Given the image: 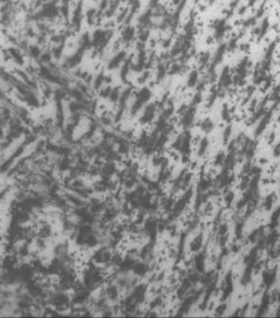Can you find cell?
<instances>
[{
  "instance_id": "6da1fadb",
  "label": "cell",
  "mask_w": 280,
  "mask_h": 318,
  "mask_svg": "<svg viewBox=\"0 0 280 318\" xmlns=\"http://www.w3.org/2000/svg\"><path fill=\"white\" fill-rule=\"evenodd\" d=\"M203 242H204V234H203V232H201L194 236L193 239L190 242L189 249L192 253H198L203 247Z\"/></svg>"
},
{
  "instance_id": "3957f363",
  "label": "cell",
  "mask_w": 280,
  "mask_h": 318,
  "mask_svg": "<svg viewBox=\"0 0 280 318\" xmlns=\"http://www.w3.org/2000/svg\"><path fill=\"white\" fill-rule=\"evenodd\" d=\"M276 276V268L275 270H273L272 272L265 271L263 272V283L265 284L266 288L267 289L273 285V283L275 282Z\"/></svg>"
},
{
  "instance_id": "7a4b0ae2",
  "label": "cell",
  "mask_w": 280,
  "mask_h": 318,
  "mask_svg": "<svg viewBox=\"0 0 280 318\" xmlns=\"http://www.w3.org/2000/svg\"><path fill=\"white\" fill-rule=\"evenodd\" d=\"M205 260H206V255L204 252L197 253L193 258L194 267L196 269V272H198L199 273H203L205 272V268H206Z\"/></svg>"
},
{
  "instance_id": "ba28073f",
  "label": "cell",
  "mask_w": 280,
  "mask_h": 318,
  "mask_svg": "<svg viewBox=\"0 0 280 318\" xmlns=\"http://www.w3.org/2000/svg\"><path fill=\"white\" fill-rule=\"evenodd\" d=\"M274 198H275L274 194H270L269 196H267V198H266V200L264 202V206H265L266 210H270L272 208L273 203H274Z\"/></svg>"
},
{
  "instance_id": "9c48e42d",
  "label": "cell",
  "mask_w": 280,
  "mask_h": 318,
  "mask_svg": "<svg viewBox=\"0 0 280 318\" xmlns=\"http://www.w3.org/2000/svg\"><path fill=\"white\" fill-rule=\"evenodd\" d=\"M234 198H235V196H234V193L233 191H228L227 192V194L225 195V197H224V202H225L227 206L231 205V203L234 202Z\"/></svg>"
},
{
  "instance_id": "4fadbf2b",
  "label": "cell",
  "mask_w": 280,
  "mask_h": 318,
  "mask_svg": "<svg viewBox=\"0 0 280 318\" xmlns=\"http://www.w3.org/2000/svg\"><path fill=\"white\" fill-rule=\"evenodd\" d=\"M248 183H249V180H248V177H246L244 178L240 184V189L241 190H245L247 189V188L248 187Z\"/></svg>"
},
{
  "instance_id": "8992f818",
  "label": "cell",
  "mask_w": 280,
  "mask_h": 318,
  "mask_svg": "<svg viewBox=\"0 0 280 318\" xmlns=\"http://www.w3.org/2000/svg\"><path fill=\"white\" fill-rule=\"evenodd\" d=\"M277 237H278V233L276 230H273L271 234L267 237V239H266V242H265L266 244L269 246H274Z\"/></svg>"
},
{
  "instance_id": "30bf717a",
  "label": "cell",
  "mask_w": 280,
  "mask_h": 318,
  "mask_svg": "<svg viewBox=\"0 0 280 318\" xmlns=\"http://www.w3.org/2000/svg\"><path fill=\"white\" fill-rule=\"evenodd\" d=\"M243 227H244V222H238L235 227V236L237 239H240L242 237V231H243Z\"/></svg>"
},
{
  "instance_id": "7c38bea8",
  "label": "cell",
  "mask_w": 280,
  "mask_h": 318,
  "mask_svg": "<svg viewBox=\"0 0 280 318\" xmlns=\"http://www.w3.org/2000/svg\"><path fill=\"white\" fill-rule=\"evenodd\" d=\"M213 209H214V206H213L212 202H206V206L204 207V210H203V214H205V215H209V214L211 213V212L213 211Z\"/></svg>"
},
{
  "instance_id": "5b68a950",
  "label": "cell",
  "mask_w": 280,
  "mask_h": 318,
  "mask_svg": "<svg viewBox=\"0 0 280 318\" xmlns=\"http://www.w3.org/2000/svg\"><path fill=\"white\" fill-rule=\"evenodd\" d=\"M279 216H280V206L274 212V213H273V216H272V218H271V224H270V227L272 229H274L276 226L277 225Z\"/></svg>"
},
{
  "instance_id": "52a82bcc",
  "label": "cell",
  "mask_w": 280,
  "mask_h": 318,
  "mask_svg": "<svg viewBox=\"0 0 280 318\" xmlns=\"http://www.w3.org/2000/svg\"><path fill=\"white\" fill-rule=\"evenodd\" d=\"M262 233H263V227H261L260 229L255 230L254 231H252V233L248 236V241L249 242H254L259 236H260L261 234H262Z\"/></svg>"
},
{
  "instance_id": "277c9868",
  "label": "cell",
  "mask_w": 280,
  "mask_h": 318,
  "mask_svg": "<svg viewBox=\"0 0 280 318\" xmlns=\"http://www.w3.org/2000/svg\"><path fill=\"white\" fill-rule=\"evenodd\" d=\"M269 302H270V298H269V295L267 294V291H266L262 297V304L260 306V308H259V311H258V316H262L265 314V312L267 311L268 309V305H269Z\"/></svg>"
},
{
  "instance_id": "8fae6325",
  "label": "cell",
  "mask_w": 280,
  "mask_h": 318,
  "mask_svg": "<svg viewBox=\"0 0 280 318\" xmlns=\"http://www.w3.org/2000/svg\"><path fill=\"white\" fill-rule=\"evenodd\" d=\"M226 309H227V305H226V304H221V305H220V306H218V307L216 308V310H215L216 315H217V316L222 315L224 313H225Z\"/></svg>"
}]
</instances>
